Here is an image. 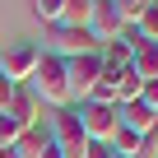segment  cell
Wrapping results in <instances>:
<instances>
[{
  "label": "cell",
  "mask_w": 158,
  "mask_h": 158,
  "mask_svg": "<svg viewBox=\"0 0 158 158\" xmlns=\"http://www.w3.org/2000/svg\"><path fill=\"white\" fill-rule=\"evenodd\" d=\"M37 60H42V47H33V42H10L5 51H0V79H5V84H28L33 70H37Z\"/></svg>",
  "instance_id": "obj_3"
},
{
  "label": "cell",
  "mask_w": 158,
  "mask_h": 158,
  "mask_svg": "<svg viewBox=\"0 0 158 158\" xmlns=\"http://www.w3.org/2000/svg\"><path fill=\"white\" fill-rule=\"evenodd\" d=\"M112 158H116V153H112Z\"/></svg>",
  "instance_id": "obj_24"
},
{
  "label": "cell",
  "mask_w": 158,
  "mask_h": 158,
  "mask_svg": "<svg viewBox=\"0 0 158 158\" xmlns=\"http://www.w3.org/2000/svg\"><path fill=\"white\" fill-rule=\"evenodd\" d=\"M47 139H51V135H47V126H28V130L14 139V153H19V158H37Z\"/></svg>",
  "instance_id": "obj_10"
},
{
  "label": "cell",
  "mask_w": 158,
  "mask_h": 158,
  "mask_svg": "<svg viewBox=\"0 0 158 158\" xmlns=\"http://www.w3.org/2000/svg\"><path fill=\"white\" fill-rule=\"evenodd\" d=\"M130 70L144 79V84L158 79V47H153V42H139L135 33H130Z\"/></svg>",
  "instance_id": "obj_8"
},
{
  "label": "cell",
  "mask_w": 158,
  "mask_h": 158,
  "mask_svg": "<svg viewBox=\"0 0 158 158\" xmlns=\"http://www.w3.org/2000/svg\"><path fill=\"white\" fill-rule=\"evenodd\" d=\"M47 121H51L47 135H51V144H56L65 158H84V153H89V135H84V126H79V112H74V107H60V112H51Z\"/></svg>",
  "instance_id": "obj_2"
},
{
  "label": "cell",
  "mask_w": 158,
  "mask_h": 158,
  "mask_svg": "<svg viewBox=\"0 0 158 158\" xmlns=\"http://www.w3.org/2000/svg\"><path fill=\"white\" fill-rule=\"evenodd\" d=\"M89 14H93V0H65L56 28H89Z\"/></svg>",
  "instance_id": "obj_11"
},
{
  "label": "cell",
  "mask_w": 158,
  "mask_h": 158,
  "mask_svg": "<svg viewBox=\"0 0 158 158\" xmlns=\"http://www.w3.org/2000/svg\"><path fill=\"white\" fill-rule=\"evenodd\" d=\"M153 47H158V42H153Z\"/></svg>",
  "instance_id": "obj_23"
},
{
  "label": "cell",
  "mask_w": 158,
  "mask_h": 158,
  "mask_svg": "<svg viewBox=\"0 0 158 158\" xmlns=\"http://www.w3.org/2000/svg\"><path fill=\"white\" fill-rule=\"evenodd\" d=\"M112 5H116L121 23H126V28H135V23H139V19H144L153 5H158V0H112Z\"/></svg>",
  "instance_id": "obj_13"
},
{
  "label": "cell",
  "mask_w": 158,
  "mask_h": 158,
  "mask_svg": "<svg viewBox=\"0 0 158 158\" xmlns=\"http://www.w3.org/2000/svg\"><path fill=\"white\" fill-rule=\"evenodd\" d=\"M139 102H144L149 112H158V79H149V84H144V93H139Z\"/></svg>",
  "instance_id": "obj_20"
},
{
  "label": "cell",
  "mask_w": 158,
  "mask_h": 158,
  "mask_svg": "<svg viewBox=\"0 0 158 158\" xmlns=\"http://www.w3.org/2000/svg\"><path fill=\"white\" fill-rule=\"evenodd\" d=\"M107 149H112L116 158H135V149H139V135H135V130H126V126H116V135L107 139Z\"/></svg>",
  "instance_id": "obj_14"
},
{
  "label": "cell",
  "mask_w": 158,
  "mask_h": 158,
  "mask_svg": "<svg viewBox=\"0 0 158 158\" xmlns=\"http://www.w3.org/2000/svg\"><path fill=\"white\" fill-rule=\"evenodd\" d=\"M139 93H144V79H139L135 70H121V74H116V107L139 102Z\"/></svg>",
  "instance_id": "obj_9"
},
{
  "label": "cell",
  "mask_w": 158,
  "mask_h": 158,
  "mask_svg": "<svg viewBox=\"0 0 158 158\" xmlns=\"http://www.w3.org/2000/svg\"><path fill=\"white\" fill-rule=\"evenodd\" d=\"M28 89L37 93V102L42 107H70V79H65V60L60 56H51V51H42V60H37V70H33V79H28Z\"/></svg>",
  "instance_id": "obj_1"
},
{
  "label": "cell",
  "mask_w": 158,
  "mask_h": 158,
  "mask_svg": "<svg viewBox=\"0 0 158 158\" xmlns=\"http://www.w3.org/2000/svg\"><path fill=\"white\" fill-rule=\"evenodd\" d=\"M65 79H70V102H74V98L84 102V98L93 93V84L102 79V60H98V51H89V56H70V60H65Z\"/></svg>",
  "instance_id": "obj_5"
},
{
  "label": "cell",
  "mask_w": 158,
  "mask_h": 158,
  "mask_svg": "<svg viewBox=\"0 0 158 158\" xmlns=\"http://www.w3.org/2000/svg\"><path fill=\"white\" fill-rule=\"evenodd\" d=\"M135 158H158V116H153V126L139 135V149H135Z\"/></svg>",
  "instance_id": "obj_18"
},
{
  "label": "cell",
  "mask_w": 158,
  "mask_h": 158,
  "mask_svg": "<svg viewBox=\"0 0 158 158\" xmlns=\"http://www.w3.org/2000/svg\"><path fill=\"white\" fill-rule=\"evenodd\" d=\"M130 33H135L139 42H158V5H153V10H149V14H144V19L130 28Z\"/></svg>",
  "instance_id": "obj_17"
},
{
  "label": "cell",
  "mask_w": 158,
  "mask_h": 158,
  "mask_svg": "<svg viewBox=\"0 0 158 158\" xmlns=\"http://www.w3.org/2000/svg\"><path fill=\"white\" fill-rule=\"evenodd\" d=\"M74 112H79V126H84L89 144H107V139L116 135V126H121V107H102V102H79Z\"/></svg>",
  "instance_id": "obj_4"
},
{
  "label": "cell",
  "mask_w": 158,
  "mask_h": 158,
  "mask_svg": "<svg viewBox=\"0 0 158 158\" xmlns=\"http://www.w3.org/2000/svg\"><path fill=\"white\" fill-rule=\"evenodd\" d=\"M84 158H112V149H107V144H89V153H84Z\"/></svg>",
  "instance_id": "obj_21"
},
{
  "label": "cell",
  "mask_w": 158,
  "mask_h": 158,
  "mask_svg": "<svg viewBox=\"0 0 158 158\" xmlns=\"http://www.w3.org/2000/svg\"><path fill=\"white\" fill-rule=\"evenodd\" d=\"M51 47H56L51 56H60V60L98 51V42H93V33H89V28H51Z\"/></svg>",
  "instance_id": "obj_7"
},
{
  "label": "cell",
  "mask_w": 158,
  "mask_h": 158,
  "mask_svg": "<svg viewBox=\"0 0 158 158\" xmlns=\"http://www.w3.org/2000/svg\"><path fill=\"white\" fill-rule=\"evenodd\" d=\"M5 116H14L23 130H28V126H42V102H37V93H33L28 84H14V89H10V102H5Z\"/></svg>",
  "instance_id": "obj_6"
},
{
  "label": "cell",
  "mask_w": 158,
  "mask_h": 158,
  "mask_svg": "<svg viewBox=\"0 0 158 158\" xmlns=\"http://www.w3.org/2000/svg\"><path fill=\"white\" fill-rule=\"evenodd\" d=\"M84 102H102V107H116V74H107V70H102V79L93 84V93H89Z\"/></svg>",
  "instance_id": "obj_15"
},
{
  "label": "cell",
  "mask_w": 158,
  "mask_h": 158,
  "mask_svg": "<svg viewBox=\"0 0 158 158\" xmlns=\"http://www.w3.org/2000/svg\"><path fill=\"white\" fill-rule=\"evenodd\" d=\"M19 135H23V126H19L14 116H5V112H0V149H10Z\"/></svg>",
  "instance_id": "obj_19"
},
{
  "label": "cell",
  "mask_w": 158,
  "mask_h": 158,
  "mask_svg": "<svg viewBox=\"0 0 158 158\" xmlns=\"http://www.w3.org/2000/svg\"><path fill=\"white\" fill-rule=\"evenodd\" d=\"M60 10H65V0H33V14L42 19V23H60Z\"/></svg>",
  "instance_id": "obj_16"
},
{
  "label": "cell",
  "mask_w": 158,
  "mask_h": 158,
  "mask_svg": "<svg viewBox=\"0 0 158 158\" xmlns=\"http://www.w3.org/2000/svg\"><path fill=\"white\" fill-rule=\"evenodd\" d=\"M10 89H14V84H5V79H0V112H5V102H10Z\"/></svg>",
  "instance_id": "obj_22"
},
{
  "label": "cell",
  "mask_w": 158,
  "mask_h": 158,
  "mask_svg": "<svg viewBox=\"0 0 158 158\" xmlns=\"http://www.w3.org/2000/svg\"><path fill=\"white\" fill-rule=\"evenodd\" d=\"M153 116H158V112H149L144 102H130V107H121V126H126V130H135V135H144V130L153 126Z\"/></svg>",
  "instance_id": "obj_12"
}]
</instances>
